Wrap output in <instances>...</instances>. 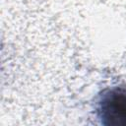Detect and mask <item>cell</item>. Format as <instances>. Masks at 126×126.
<instances>
[{"label":"cell","mask_w":126,"mask_h":126,"mask_svg":"<svg viewBox=\"0 0 126 126\" xmlns=\"http://www.w3.org/2000/svg\"><path fill=\"white\" fill-rule=\"evenodd\" d=\"M94 117L104 126H126V86L106 87L94 97Z\"/></svg>","instance_id":"6da1fadb"}]
</instances>
